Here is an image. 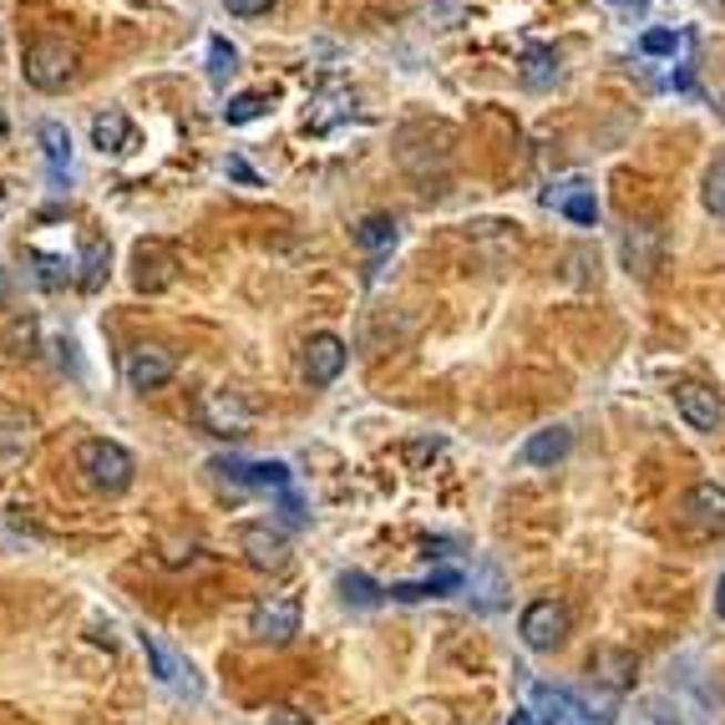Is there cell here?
<instances>
[{"label":"cell","mask_w":725,"mask_h":725,"mask_svg":"<svg viewBox=\"0 0 725 725\" xmlns=\"http://www.w3.org/2000/svg\"><path fill=\"white\" fill-rule=\"evenodd\" d=\"M76 472H82L86 488L96 492H122L132 488V477H137V462L122 441H108V437H86L76 447Z\"/></svg>","instance_id":"1"},{"label":"cell","mask_w":725,"mask_h":725,"mask_svg":"<svg viewBox=\"0 0 725 725\" xmlns=\"http://www.w3.org/2000/svg\"><path fill=\"white\" fill-rule=\"evenodd\" d=\"M76 67H82V51L72 47L67 37H41L25 47V82L37 92H67L76 82Z\"/></svg>","instance_id":"2"},{"label":"cell","mask_w":725,"mask_h":725,"mask_svg":"<svg viewBox=\"0 0 725 725\" xmlns=\"http://www.w3.org/2000/svg\"><path fill=\"white\" fill-rule=\"evenodd\" d=\"M122 376H127L132 391H157V386H167L173 376H178V356H173L167 345H157V340H143V345H132L127 356H122Z\"/></svg>","instance_id":"3"},{"label":"cell","mask_w":725,"mask_h":725,"mask_svg":"<svg viewBox=\"0 0 725 725\" xmlns=\"http://www.w3.org/2000/svg\"><path fill=\"white\" fill-rule=\"evenodd\" d=\"M518 634H523V644L533 654L559 650V644L569 640V609H563L559 599H533V604L523 609V619H518Z\"/></svg>","instance_id":"4"},{"label":"cell","mask_w":725,"mask_h":725,"mask_svg":"<svg viewBox=\"0 0 725 725\" xmlns=\"http://www.w3.org/2000/svg\"><path fill=\"white\" fill-rule=\"evenodd\" d=\"M249 634L259 644H289L299 634V599L295 594H274V599H264V604H254Z\"/></svg>","instance_id":"5"},{"label":"cell","mask_w":725,"mask_h":725,"mask_svg":"<svg viewBox=\"0 0 725 725\" xmlns=\"http://www.w3.org/2000/svg\"><path fill=\"white\" fill-rule=\"evenodd\" d=\"M234 543H238V553L254 563L259 573H279L289 563V538L279 533L274 523H244L234 533Z\"/></svg>","instance_id":"6"},{"label":"cell","mask_w":725,"mask_h":725,"mask_svg":"<svg viewBox=\"0 0 725 725\" xmlns=\"http://www.w3.org/2000/svg\"><path fill=\"white\" fill-rule=\"evenodd\" d=\"M198 417L208 431H218V437H244L254 421V411L244 406V396L228 391V386H214V391H203V406H198Z\"/></svg>","instance_id":"7"},{"label":"cell","mask_w":725,"mask_h":725,"mask_svg":"<svg viewBox=\"0 0 725 725\" xmlns=\"http://www.w3.org/2000/svg\"><path fill=\"white\" fill-rule=\"evenodd\" d=\"M345 356H350V350H345L340 335H330V330L309 335V340H305V356H299V366H305V381H309V386H330V381H340Z\"/></svg>","instance_id":"8"},{"label":"cell","mask_w":725,"mask_h":725,"mask_svg":"<svg viewBox=\"0 0 725 725\" xmlns=\"http://www.w3.org/2000/svg\"><path fill=\"white\" fill-rule=\"evenodd\" d=\"M675 411L685 417L690 431H715L725 421L721 396H715V386H705V381H680L675 386Z\"/></svg>","instance_id":"9"},{"label":"cell","mask_w":725,"mask_h":725,"mask_svg":"<svg viewBox=\"0 0 725 725\" xmlns=\"http://www.w3.org/2000/svg\"><path fill=\"white\" fill-rule=\"evenodd\" d=\"M619 254H624V269L650 279V274L660 269V259H665V238H660L654 224H630L619 234Z\"/></svg>","instance_id":"10"},{"label":"cell","mask_w":725,"mask_h":725,"mask_svg":"<svg viewBox=\"0 0 725 725\" xmlns=\"http://www.w3.org/2000/svg\"><path fill=\"white\" fill-rule=\"evenodd\" d=\"M680 512H685L690 528L725 538V488L721 482H695V488L685 492V502H680Z\"/></svg>","instance_id":"11"},{"label":"cell","mask_w":725,"mask_h":725,"mask_svg":"<svg viewBox=\"0 0 725 725\" xmlns=\"http://www.w3.org/2000/svg\"><path fill=\"white\" fill-rule=\"evenodd\" d=\"M173 269H178V259H173L163 244H137V254H132V285L137 289L173 285Z\"/></svg>","instance_id":"12"},{"label":"cell","mask_w":725,"mask_h":725,"mask_svg":"<svg viewBox=\"0 0 725 725\" xmlns=\"http://www.w3.org/2000/svg\"><path fill=\"white\" fill-rule=\"evenodd\" d=\"M548 208H563L573 224H594L599 218V203H594V188H583L579 178L559 183V188H548Z\"/></svg>","instance_id":"13"},{"label":"cell","mask_w":725,"mask_h":725,"mask_svg":"<svg viewBox=\"0 0 725 725\" xmlns=\"http://www.w3.org/2000/svg\"><path fill=\"white\" fill-rule=\"evenodd\" d=\"M92 147L102 153H127L132 147V118L122 108H108L92 118Z\"/></svg>","instance_id":"14"},{"label":"cell","mask_w":725,"mask_h":725,"mask_svg":"<svg viewBox=\"0 0 725 725\" xmlns=\"http://www.w3.org/2000/svg\"><path fill=\"white\" fill-rule=\"evenodd\" d=\"M569 447H573L569 427H543V431H533V437L523 441V462L553 467V462H563V457H569Z\"/></svg>","instance_id":"15"},{"label":"cell","mask_w":725,"mask_h":725,"mask_svg":"<svg viewBox=\"0 0 725 725\" xmlns=\"http://www.w3.org/2000/svg\"><path fill=\"white\" fill-rule=\"evenodd\" d=\"M108 264H112V249L102 234H86L82 238V254H76V285L82 289H102L108 279Z\"/></svg>","instance_id":"16"},{"label":"cell","mask_w":725,"mask_h":725,"mask_svg":"<svg viewBox=\"0 0 725 725\" xmlns=\"http://www.w3.org/2000/svg\"><path fill=\"white\" fill-rule=\"evenodd\" d=\"M350 112H356V92L350 86H320L315 102H309V127H335Z\"/></svg>","instance_id":"17"},{"label":"cell","mask_w":725,"mask_h":725,"mask_svg":"<svg viewBox=\"0 0 725 725\" xmlns=\"http://www.w3.org/2000/svg\"><path fill=\"white\" fill-rule=\"evenodd\" d=\"M452 589H462V573H457V569H441V573H431V579L391 583L386 594L401 599V604H417V599H437V594H452Z\"/></svg>","instance_id":"18"},{"label":"cell","mask_w":725,"mask_h":725,"mask_svg":"<svg viewBox=\"0 0 725 725\" xmlns=\"http://www.w3.org/2000/svg\"><path fill=\"white\" fill-rule=\"evenodd\" d=\"M528 695H533V715H543V721H553V725H579L583 721V705L573 701V695H563V690L533 685Z\"/></svg>","instance_id":"19"},{"label":"cell","mask_w":725,"mask_h":725,"mask_svg":"<svg viewBox=\"0 0 725 725\" xmlns=\"http://www.w3.org/2000/svg\"><path fill=\"white\" fill-rule=\"evenodd\" d=\"M41 157H47L51 178H67L72 173V132L61 127V122H41Z\"/></svg>","instance_id":"20"},{"label":"cell","mask_w":725,"mask_h":725,"mask_svg":"<svg viewBox=\"0 0 725 725\" xmlns=\"http://www.w3.org/2000/svg\"><path fill=\"white\" fill-rule=\"evenodd\" d=\"M553 76H559V51L553 47H528L523 51V82L528 86H553Z\"/></svg>","instance_id":"21"},{"label":"cell","mask_w":725,"mask_h":725,"mask_svg":"<svg viewBox=\"0 0 725 725\" xmlns=\"http://www.w3.org/2000/svg\"><path fill=\"white\" fill-rule=\"evenodd\" d=\"M356 244H360L366 254L391 249V244H396V218H391V214H370V218H360Z\"/></svg>","instance_id":"22"},{"label":"cell","mask_w":725,"mask_h":725,"mask_svg":"<svg viewBox=\"0 0 725 725\" xmlns=\"http://www.w3.org/2000/svg\"><path fill=\"white\" fill-rule=\"evenodd\" d=\"M340 599L345 604H356V609H376L386 599L381 583H370L366 573H340Z\"/></svg>","instance_id":"23"},{"label":"cell","mask_w":725,"mask_h":725,"mask_svg":"<svg viewBox=\"0 0 725 725\" xmlns=\"http://www.w3.org/2000/svg\"><path fill=\"white\" fill-rule=\"evenodd\" d=\"M137 644H143V654L153 660V675L163 680V685H173V680H178V660H173V650H167L153 630H137Z\"/></svg>","instance_id":"24"},{"label":"cell","mask_w":725,"mask_h":725,"mask_svg":"<svg viewBox=\"0 0 725 725\" xmlns=\"http://www.w3.org/2000/svg\"><path fill=\"white\" fill-rule=\"evenodd\" d=\"M249 492H285L289 488V467L285 462H249Z\"/></svg>","instance_id":"25"},{"label":"cell","mask_w":725,"mask_h":725,"mask_svg":"<svg viewBox=\"0 0 725 725\" xmlns=\"http://www.w3.org/2000/svg\"><path fill=\"white\" fill-rule=\"evenodd\" d=\"M701 198H705V208H711L715 218H725V153L715 157L711 167H705V188H701Z\"/></svg>","instance_id":"26"},{"label":"cell","mask_w":725,"mask_h":725,"mask_svg":"<svg viewBox=\"0 0 725 725\" xmlns=\"http://www.w3.org/2000/svg\"><path fill=\"white\" fill-rule=\"evenodd\" d=\"M264 108H269V96H264V92H238L234 102H228V108H224V122H234V127H244V122L264 118Z\"/></svg>","instance_id":"27"},{"label":"cell","mask_w":725,"mask_h":725,"mask_svg":"<svg viewBox=\"0 0 725 725\" xmlns=\"http://www.w3.org/2000/svg\"><path fill=\"white\" fill-rule=\"evenodd\" d=\"M6 350H11V356H37V320L16 315L11 330H6Z\"/></svg>","instance_id":"28"},{"label":"cell","mask_w":725,"mask_h":725,"mask_svg":"<svg viewBox=\"0 0 725 725\" xmlns=\"http://www.w3.org/2000/svg\"><path fill=\"white\" fill-rule=\"evenodd\" d=\"M228 72H234V47H228L224 37H214V41H208V82L218 86Z\"/></svg>","instance_id":"29"},{"label":"cell","mask_w":725,"mask_h":725,"mask_svg":"<svg viewBox=\"0 0 725 725\" xmlns=\"http://www.w3.org/2000/svg\"><path fill=\"white\" fill-rule=\"evenodd\" d=\"M640 47L650 51V57H675L680 37H675V31H665V25H654V31H644V37H640Z\"/></svg>","instance_id":"30"},{"label":"cell","mask_w":725,"mask_h":725,"mask_svg":"<svg viewBox=\"0 0 725 725\" xmlns=\"http://www.w3.org/2000/svg\"><path fill=\"white\" fill-rule=\"evenodd\" d=\"M269 6H274V0H224L228 16H264Z\"/></svg>","instance_id":"31"},{"label":"cell","mask_w":725,"mask_h":725,"mask_svg":"<svg viewBox=\"0 0 725 725\" xmlns=\"http://www.w3.org/2000/svg\"><path fill=\"white\" fill-rule=\"evenodd\" d=\"M279 512H285V523H305V502L295 498V492H279Z\"/></svg>","instance_id":"32"},{"label":"cell","mask_w":725,"mask_h":725,"mask_svg":"<svg viewBox=\"0 0 725 725\" xmlns=\"http://www.w3.org/2000/svg\"><path fill=\"white\" fill-rule=\"evenodd\" d=\"M274 725H309V715H295V711H279V715H274Z\"/></svg>","instance_id":"33"},{"label":"cell","mask_w":725,"mask_h":725,"mask_svg":"<svg viewBox=\"0 0 725 725\" xmlns=\"http://www.w3.org/2000/svg\"><path fill=\"white\" fill-rule=\"evenodd\" d=\"M6 299H11V269L0 264V305H6Z\"/></svg>","instance_id":"34"},{"label":"cell","mask_w":725,"mask_h":725,"mask_svg":"<svg viewBox=\"0 0 725 725\" xmlns=\"http://www.w3.org/2000/svg\"><path fill=\"white\" fill-rule=\"evenodd\" d=\"M715 614L725 619V573H721V583H715Z\"/></svg>","instance_id":"35"},{"label":"cell","mask_w":725,"mask_h":725,"mask_svg":"<svg viewBox=\"0 0 725 725\" xmlns=\"http://www.w3.org/2000/svg\"><path fill=\"white\" fill-rule=\"evenodd\" d=\"M508 725H538V715H533V711H512Z\"/></svg>","instance_id":"36"},{"label":"cell","mask_w":725,"mask_h":725,"mask_svg":"<svg viewBox=\"0 0 725 725\" xmlns=\"http://www.w3.org/2000/svg\"><path fill=\"white\" fill-rule=\"evenodd\" d=\"M721 118H725V96H721Z\"/></svg>","instance_id":"37"},{"label":"cell","mask_w":725,"mask_h":725,"mask_svg":"<svg viewBox=\"0 0 725 725\" xmlns=\"http://www.w3.org/2000/svg\"><path fill=\"white\" fill-rule=\"evenodd\" d=\"M614 6H630V0H614Z\"/></svg>","instance_id":"38"},{"label":"cell","mask_w":725,"mask_h":725,"mask_svg":"<svg viewBox=\"0 0 725 725\" xmlns=\"http://www.w3.org/2000/svg\"><path fill=\"white\" fill-rule=\"evenodd\" d=\"M721 6H725V0H721Z\"/></svg>","instance_id":"39"}]
</instances>
